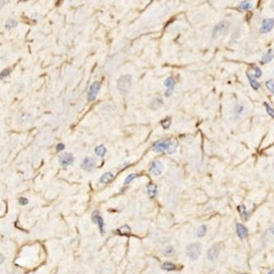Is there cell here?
<instances>
[{"label": "cell", "instance_id": "1", "mask_svg": "<svg viewBox=\"0 0 274 274\" xmlns=\"http://www.w3.org/2000/svg\"><path fill=\"white\" fill-rule=\"evenodd\" d=\"M202 253V246L199 243H192L186 247V254L192 261L197 260Z\"/></svg>", "mask_w": 274, "mask_h": 274}, {"label": "cell", "instance_id": "2", "mask_svg": "<svg viewBox=\"0 0 274 274\" xmlns=\"http://www.w3.org/2000/svg\"><path fill=\"white\" fill-rule=\"evenodd\" d=\"M131 82H132V77L128 74L121 76L118 79L117 88L121 94H126L128 92L131 86Z\"/></svg>", "mask_w": 274, "mask_h": 274}, {"label": "cell", "instance_id": "3", "mask_svg": "<svg viewBox=\"0 0 274 274\" xmlns=\"http://www.w3.org/2000/svg\"><path fill=\"white\" fill-rule=\"evenodd\" d=\"M229 27H230V24L226 21H221V22H219L218 24L213 28L212 39L216 40V39H218L221 35H223L228 31Z\"/></svg>", "mask_w": 274, "mask_h": 274}, {"label": "cell", "instance_id": "4", "mask_svg": "<svg viewBox=\"0 0 274 274\" xmlns=\"http://www.w3.org/2000/svg\"><path fill=\"white\" fill-rule=\"evenodd\" d=\"M171 141L169 140L162 139L157 141L153 146V151L155 153H164V152H167L170 146Z\"/></svg>", "mask_w": 274, "mask_h": 274}, {"label": "cell", "instance_id": "5", "mask_svg": "<svg viewBox=\"0 0 274 274\" xmlns=\"http://www.w3.org/2000/svg\"><path fill=\"white\" fill-rule=\"evenodd\" d=\"M274 27V19L273 18H267L263 20V23L261 25L259 29L261 34H267L272 31Z\"/></svg>", "mask_w": 274, "mask_h": 274}, {"label": "cell", "instance_id": "6", "mask_svg": "<svg viewBox=\"0 0 274 274\" xmlns=\"http://www.w3.org/2000/svg\"><path fill=\"white\" fill-rule=\"evenodd\" d=\"M100 89H101L100 82H93L92 84H91V87H90L88 95H87V100H88L89 101H92L96 100V98L98 93L100 91Z\"/></svg>", "mask_w": 274, "mask_h": 274}, {"label": "cell", "instance_id": "7", "mask_svg": "<svg viewBox=\"0 0 274 274\" xmlns=\"http://www.w3.org/2000/svg\"><path fill=\"white\" fill-rule=\"evenodd\" d=\"M163 170V165L160 161H155L151 163L149 171L154 175H160Z\"/></svg>", "mask_w": 274, "mask_h": 274}, {"label": "cell", "instance_id": "8", "mask_svg": "<svg viewBox=\"0 0 274 274\" xmlns=\"http://www.w3.org/2000/svg\"><path fill=\"white\" fill-rule=\"evenodd\" d=\"M74 157L70 153H64L59 157V164L62 166H70L73 163Z\"/></svg>", "mask_w": 274, "mask_h": 274}, {"label": "cell", "instance_id": "9", "mask_svg": "<svg viewBox=\"0 0 274 274\" xmlns=\"http://www.w3.org/2000/svg\"><path fill=\"white\" fill-rule=\"evenodd\" d=\"M96 166V161L92 157H86L82 163V168L86 171H92Z\"/></svg>", "mask_w": 274, "mask_h": 274}, {"label": "cell", "instance_id": "10", "mask_svg": "<svg viewBox=\"0 0 274 274\" xmlns=\"http://www.w3.org/2000/svg\"><path fill=\"white\" fill-rule=\"evenodd\" d=\"M164 84L167 87V90L166 91V96H170L172 95L174 89H175V80L173 79L172 77H169L168 78H166Z\"/></svg>", "mask_w": 274, "mask_h": 274}, {"label": "cell", "instance_id": "11", "mask_svg": "<svg viewBox=\"0 0 274 274\" xmlns=\"http://www.w3.org/2000/svg\"><path fill=\"white\" fill-rule=\"evenodd\" d=\"M220 254V248L217 246H213L208 251V259L211 261H214L218 258Z\"/></svg>", "mask_w": 274, "mask_h": 274}, {"label": "cell", "instance_id": "12", "mask_svg": "<svg viewBox=\"0 0 274 274\" xmlns=\"http://www.w3.org/2000/svg\"><path fill=\"white\" fill-rule=\"evenodd\" d=\"M92 219L94 220L95 222H96L98 224L101 233L103 234L104 233V221H103V218L99 215V212L98 211H95V212H93Z\"/></svg>", "mask_w": 274, "mask_h": 274}, {"label": "cell", "instance_id": "13", "mask_svg": "<svg viewBox=\"0 0 274 274\" xmlns=\"http://www.w3.org/2000/svg\"><path fill=\"white\" fill-rule=\"evenodd\" d=\"M236 233L237 235L239 236L240 239L243 240L247 237L248 235V230L247 228L242 224L239 223L236 225Z\"/></svg>", "mask_w": 274, "mask_h": 274}, {"label": "cell", "instance_id": "14", "mask_svg": "<svg viewBox=\"0 0 274 274\" xmlns=\"http://www.w3.org/2000/svg\"><path fill=\"white\" fill-rule=\"evenodd\" d=\"M274 59V50L272 49H270L263 54V58H262V63L263 64H267V63L271 62Z\"/></svg>", "mask_w": 274, "mask_h": 274}, {"label": "cell", "instance_id": "15", "mask_svg": "<svg viewBox=\"0 0 274 274\" xmlns=\"http://www.w3.org/2000/svg\"><path fill=\"white\" fill-rule=\"evenodd\" d=\"M114 178V174L111 172H106L104 175H102L100 178V183L101 184H108Z\"/></svg>", "mask_w": 274, "mask_h": 274}, {"label": "cell", "instance_id": "16", "mask_svg": "<svg viewBox=\"0 0 274 274\" xmlns=\"http://www.w3.org/2000/svg\"><path fill=\"white\" fill-rule=\"evenodd\" d=\"M147 193L149 198H150V199H153V198L156 196V194H157V186L155 185V184H149L147 187Z\"/></svg>", "mask_w": 274, "mask_h": 274}, {"label": "cell", "instance_id": "17", "mask_svg": "<svg viewBox=\"0 0 274 274\" xmlns=\"http://www.w3.org/2000/svg\"><path fill=\"white\" fill-rule=\"evenodd\" d=\"M248 78H249V81H250V85H251V86H252L253 88L254 89V90H259V88L260 87V83H259V82H257L256 79H255V77H252L251 75H248Z\"/></svg>", "mask_w": 274, "mask_h": 274}, {"label": "cell", "instance_id": "18", "mask_svg": "<svg viewBox=\"0 0 274 274\" xmlns=\"http://www.w3.org/2000/svg\"><path fill=\"white\" fill-rule=\"evenodd\" d=\"M94 152L98 157H104L105 154L106 153V148L103 145H99V146L96 147Z\"/></svg>", "mask_w": 274, "mask_h": 274}, {"label": "cell", "instance_id": "19", "mask_svg": "<svg viewBox=\"0 0 274 274\" xmlns=\"http://www.w3.org/2000/svg\"><path fill=\"white\" fill-rule=\"evenodd\" d=\"M238 209H239V212L240 213L241 217L243 219H247L248 217H249V215H250V212L247 211V208H246V206L244 205V204H242V205L238 207Z\"/></svg>", "mask_w": 274, "mask_h": 274}, {"label": "cell", "instance_id": "20", "mask_svg": "<svg viewBox=\"0 0 274 274\" xmlns=\"http://www.w3.org/2000/svg\"><path fill=\"white\" fill-rule=\"evenodd\" d=\"M162 269L166 270V271H173V270L176 269V266L171 262H166L164 263L162 266Z\"/></svg>", "mask_w": 274, "mask_h": 274}, {"label": "cell", "instance_id": "21", "mask_svg": "<svg viewBox=\"0 0 274 274\" xmlns=\"http://www.w3.org/2000/svg\"><path fill=\"white\" fill-rule=\"evenodd\" d=\"M207 230H208V227L206 225H200L197 230V236L198 237H203L207 233Z\"/></svg>", "mask_w": 274, "mask_h": 274}, {"label": "cell", "instance_id": "22", "mask_svg": "<svg viewBox=\"0 0 274 274\" xmlns=\"http://www.w3.org/2000/svg\"><path fill=\"white\" fill-rule=\"evenodd\" d=\"M18 22L17 21L13 20V19H10V20L8 21L5 24V28L7 30H12V29L15 28L17 26H18Z\"/></svg>", "mask_w": 274, "mask_h": 274}, {"label": "cell", "instance_id": "23", "mask_svg": "<svg viewBox=\"0 0 274 274\" xmlns=\"http://www.w3.org/2000/svg\"><path fill=\"white\" fill-rule=\"evenodd\" d=\"M162 104H163V102H162V100L161 99H156L155 101H153L152 103H151L150 105V107L152 109H153V110H157V109L159 108L160 106H162Z\"/></svg>", "mask_w": 274, "mask_h": 274}, {"label": "cell", "instance_id": "24", "mask_svg": "<svg viewBox=\"0 0 274 274\" xmlns=\"http://www.w3.org/2000/svg\"><path fill=\"white\" fill-rule=\"evenodd\" d=\"M177 146H178L177 142L175 141V140H172V141H171V143H170V147H169L168 151H167V153H168V154H173V153H175V152H176Z\"/></svg>", "mask_w": 274, "mask_h": 274}, {"label": "cell", "instance_id": "25", "mask_svg": "<svg viewBox=\"0 0 274 274\" xmlns=\"http://www.w3.org/2000/svg\"><path fill=\"white\" fill-rule=\"evenodd\" d=\"M265 85L270 92L274 93V80L273 79L267 80V82H265Z\"/></svg>", "mask_w": 274, "mask_h": 274}, {"label": "cell", "instance_id": "26", "mask_svg": "<svg viewBox=\"0 0 274 274\" xmlns=\"http://www.w3.org/2000/svg\"><path fill=\"white\" fill-rule=\"evenodd\" d=\"M161 124H162V126L164 129H167V128H170V124H171V120L170 118H166L165 120H163L161 122Z\"/></svg>", "mask_w": 274, "mask_h": 274}, {"label": "cell", "instance_id": "27", "mask_svg": "<svg viewBox=\"0 0 274 274\" xmlns=\"http://www.w3.org/2000/svg\"><path fill=\"white\" fill-rule=\"evenodd\" d=\"M251 7H252V4L250 2H247V1L241 2L240 5V8L242 10H249L250 8H251Z\"/></svg>", "mask_w": 274, "mask_h": 274}, {"label": "cell", "instance_id": "28", "mask_svg": "<svg viewBox=\"0 0 274 274\" xmlns=\"http://www.w3.org/2000/svg\"><path fill=\"white\" fill-rule=\"evenodd\" d=\"M253 69L254 70V77L255 78H259L262 76V70L260 69V68L258 66H254L253 67Z\"/></svg>", "mask_w": 274, "mask_h": 274}, {"label": "cell", "instance_id": "29", "mask_svg": "<svg viewBox=\"0 0 274 274\" xmlns=\"http://www.w3.org/2000/svg\"><path fill=\"white\" fill-rule=\"evenodd\" d=\"M264 106H265L266 107V111H267V114H268L271 117L274 118V109L272 108V107H271L268 104H267V103H264Z\"/></svg>", "mask_w": 274, "mask_h": 274}, {"label": "cell", "instance_id": "30", "mask_svg": "<svg viewBox=\"0 0 274 274\" xmlns=\"http://www.w3.org/2000/svg\"><path fill=\"white\" fill-rule=\"evenodd\" d=\"M136 177H137V175H136V174H130V175H128V176L126 177L125 180H124V184H128L131 183V182L133 181Z\"/></svg>", "mask_w": 274, "mask_h": 274}, {"label": "cell", "instance_id": "31", "mask_svg": "<svg viewBox=\"0 0 274 274\" xmlns=\"http://www.w3.org/2000/svg\"><path fill=\"white\" fill-rule=\"evenodd\" d=\"M129 227H128V225H124V226H121V227L118 230V232L119 233H120V234H127V233H128L129 232Z\"/></svg>", "mask_w": 274, "mask_h": 274}, {"label": "cell", "instance_id": "32", "mask_svg": "<svg viewBox=\"0 0 274 274\" xmlns=\"http://www.w3.org/2000/svg\"><path fill=\"white\" fill-rule=\"evenodd\" d=\"M173 252H174V249H173L172 246H167L164 250V254L166 255H171Z\"/></svg>", "mask_w": 274, "mask_h": 274}, {"label": "cell", "instance_id": "33", "mask_svg": "<svg viewBox=\"0 0 274 274\" xmlns=\"http://www.w3.org/2000/svg\"><path fill=\"white\" fill-rule=\"evenodd\" d=\"M21 119H22V122H28L29 120L31 119V115L28 113H25L21 115Z\"/></svg>", "mask_w": 274, "mask_h": 274}, {"label": "cell", "instance_id": "34", "mask_svg": "<svg viewBox=\"0 0 274 274\" xmlns=\"http://www.w3.org/2000/svg\"><path fill=\"white\" fill-rule=\"evenodd\" d=\"M9 73H10V70H9L8 69H3V71H2V72H1V74H0V76H1V77H1V79L7 77L9 75Z\"/></svg>", "mask_w": 274, "mask_h": 274}, {"label": "cell", "instance_id": "35", "mask_svg": "<svg viewBox=\"0 0 274 274\" xmlns=\"http://www.w3.org/2000/svg\"><path fill=\"white\" fill-rule=\"evenodd\" d=\"M18 202L21 205H27L28 204V199H26V198H20L18 199Z\"/></svg>", "mask_w": 274, "mask_h": 274}, {"label": "cell", "instance_id": "36", "mask_svg": "<svg viewBox=\"0 0 274 274\" xmlns=\"http://www.w3.org/2000/svg\"><path fill=\"white\" fill-rule=\"evenodd\" d=\"M243 111H244V107L242 106H238L236 108H235V112H236L237 115H240Z\"/></svg>", "mask_w": 274, "mask_h": 274}, {"label": "cell", "instance_id": "37", "mask_svg": "<svg viewBox=\"0 0 274 274\" xmlns=\"http://www.w3.org/2000/svg\"><path fill=\"white\" fill-rule=\"evenodd\" d=\"M64 147H65L64 144L59 143L57 144V146H56V151H57V152H61V151L64 150Z\"/></svg>", "mask_w": 274, "mask_h": 274}, {"label": "cell", "instance_id": "38", "mask_svg": "<svg viewBox=\"0 0 274 274\" xmlns=\"http://www.w3.org/2000/svg\"><path fill=\"white\" fill-rule=\"evenodd\" d=\"M267 233H268L271 236H274V225H272V226L267 230Z\"/></svg>", "mask_w": 274, "mask_h": 274}, {"label": "cell", "instance_id": "39", "mask_svg": "<svg viewBox=\"0 0 274 274\" xmlns=\"http://www.w3.org/2000/svg\"><path fill=\"white\" fill-rule=\"evenodd\" d=\"M270 8L274 11V1L273 2H272V3H271V5H270Z\"/></svg>", "mask_w": 274, "mask_h": 274}, {"label": "cell", "instance_id": "40", "mask_svg": "<svg viewBox=\"0 0 274 274\" xmlns=\"http://www.w3.org/2000/svg\"><path fill=\"white\" fill-rule=\"evenodd\" d=\"M267 274H274V269L271 270V271H270V272H268V273H267Z\"/></svg>", "mask_w": 274, "mask_h": 274}, {"label": "cell", "instance_id": "41", "mask_svg": "<svg viewBox=\"0 0 274 274\" xmlns=\"http://www.w3.org/2000/svg\"><path fill=\"white\" fill-rule=\"evenodd\" d=\"M3 263V254H1V263Z\"/></svg>", "mask_w": 274, "mask_h": 274}, {"label": "cell", "instance_id": "42", "mask_svg": "<svg viewBox=\"0 0 274 274\" xmlns=\"http://www.w3.org/2000/svg\"><path fill=\"white\" fill-rule=\"evenodd\" d=\"M272 167H273V169H274V162H273V164H272Z\"/></svg>", "mask_w": 274, "mask_h": 274}, {"label": "cell", "instance_id": "43", "mask_svg": "<svg viewBox=\"0 0 274 274\" xmlns=\"http://www.w3.org/2000/svg\"><path fill=\"white\" fill-rule=\"evenodd\" d=\"M273 73H274V72H273Z\"/></svg>", "mask_w": 274, "mask_h": 274}]
</instances>
